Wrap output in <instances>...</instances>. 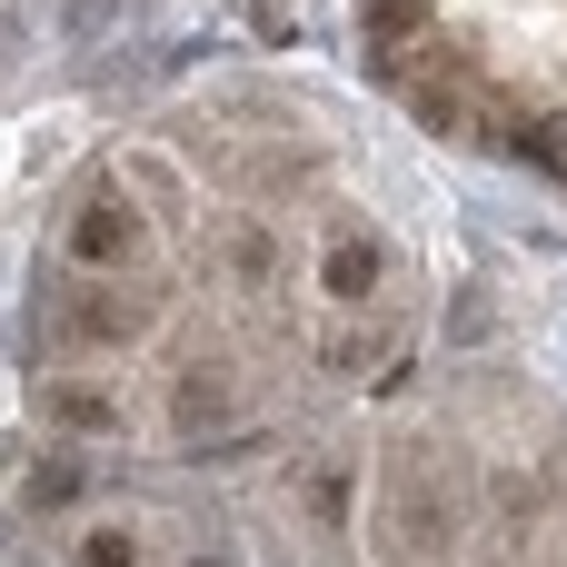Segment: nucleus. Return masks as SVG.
Returning a JSON list of instances; mask_svg holds the SVG:
<instances>
[{
    "instance_id": "1",
    "label": "nucleus",
    "mask_w": 567,
    "mask_h": 567,
    "mask_svg": "<svg viewBox=\"0 0 567 567\" xmlns=\"http://www.w3.org/2000/svg\"><path fill=\"white\" fill-rule=\"evenodd\" d=\"M369 30L399 50V40H409V30H429V20H419V0H379V10H369Z\"/></svg>"
}]
</instances>
